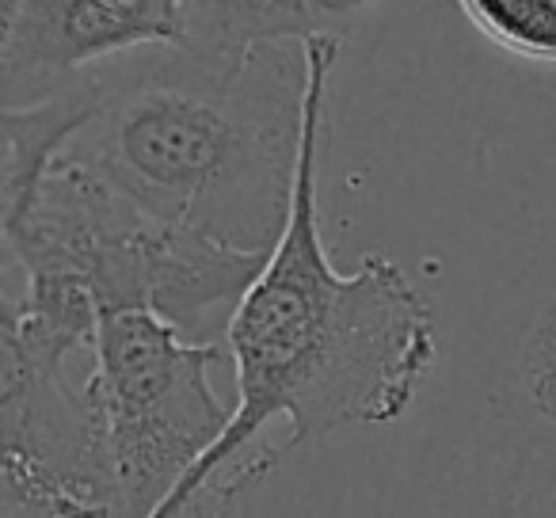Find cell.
Returning <instances> with one entry per match:
<instances>
[{
  "instance_id": "3957f363",
  "label": "cell",
  "mask_w": 556,
  "mask_h": 518,
  "mask_svg": "<svg viewBox=\"0 0 556 518\" xmlns=\"http://www.w3.org/2000/svg\"><path fill=\"white\" fill-rule=\"evenodd\" d=\"M4 267L70 282L103 313H153L194 343H225L267 255L232 252L141 214L77 164L54 161L16 210L0 214Z\"/></svg>"
},
{
  "instance_id": "ba28073f",
  "label": "cell",
  "mask_w": 556,
  "mask_h": 518,
  "mask_svg": "<svg viewBox=\"0 0 556 518\" xmlns=\"http://www.w3.org/2000/svg\"><path fill=\"white\" fill-rule=\"evenodd\" d=\"M545 85H548V88H553V92H556V73H545Z\"/></svg>"
},
{
  "instance_id": "52a82bcc",
  "label": "cell",
  "mask_w": 556,
  "mask_h": 518,
  "mask_svg": "<svg viewBox=\"0 0 556 518\" xmlns=\"http://www.w3.org/2000/svg\"><path fill=\"white\" fill-rule=\"evenodd\" d=\"M522 386L533 408L556 424V294L541 305L522 348Z\"/></svg>"
},
{
  "instance_id": "7a4b0ae2",
  "label": "cell",
  "mask_w": 556,
  "mask_h": 518,
  "mask_svg": "<svg viewBox=\"0 0 556 518\" xmlns=\"http://www.w3.org/2000/svg\"><path fill=\"white\" fill-rule=\"evenodd\" d=\"M340 47V35L309 39V108L294 214L225 332L237 374L232 424L172 500L244 462V446L275 416L290 419L287 446L325 439L340 427L396 424L434 366V309L408 271L389 255H366L355 271H340L320 237L317 168Z\"/></svg>"
},
{
  "instance_id": "5b68a950",
  "label": "cell",
  "mask_w": 556,
  "mask_h": 518,
  "mask_svg": "<svg viewBox=\"0 0 556 518\" xmlns=\"http://www.w3.org/2000/svg\"><path fill=\"white\" fill-rule=\"evenodd\" d=\"M191 0H4L0 4V100L35 108L92 65L153 47H184Z\"/></svg>"
},
{
  "instance_id": "6da1fadb",
  "label": "cell",
  "mask_w": 556,
  "mask_h": 518,
  "mask_svg": "<svg viewBox=\"0 0 556 518\" xmlns=\"http://www.w3.org/2000/svg\"><path fill=\"white\" fill-rule=\"evenodd\" d=\"M88 73L96 115L58 161L156 222L270 260L302 176L309 39H191Z\"/></svg>"
},
{
  "instance_id": "277c9868",
  "label": "cell",
  "mask_w": 556,
  "mask_h": 518,
  "mask_svg": "<svg viewBox=\"0 0 556 518\" xmlns=\"http://www.w3.org/2000/svg\"><path fill=\"white\" fill-rule=\"evenodd\" d=\"M225 355V343H194L153 313L100 317L92 396L115 518H153L229 431L232 408L210 386Z\"/></svg>"
},
{
  "instance_id": "8992f818",
  "label": "cell",
  "mask_w": 556,
  "mask_h": 518,
  "mask_svg": "<svg viewBox=\"0 0 556 518\" xmlns=\"http://www.w3.org/2000/svg\"><path fill=\"white\" fill-rule=\"evenodd\" d=\"M457 9L495 50L556 73V0H462Z\"/></svg>"
}]
</instances>
